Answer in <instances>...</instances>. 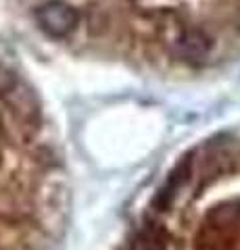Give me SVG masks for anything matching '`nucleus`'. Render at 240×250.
Masks as SVG:
<instances>
[{"label":"nucleus","instance_id":"nucleus-2","mask_svg":"<svg viewBox=\"0 0 240 250\" xmlns=\"http://www.w3.org/2000/svg\"><path fill=\"white\" fill-rule=\"evenodd\" d=\"M36 21L52 38H65L77 25V13L63 0H50L36 11Z\"/></svg>","mask_w":240,"mask_h":250},{"label":"nucleus","instance_id":"nucleus-1","mask_svg":"<svg viewBox=\"0 0 240 250\" xmlns=\"http://www.w3.org/2000/svg\"><path fill=\"white\" fill-rule=\"evenodd\" d=\"M0 100L11 108V113L17 117V121L23 125L38 127L40 123V100L21 75L6 67H0Z\"/></svg>","mask_w":240,"mask_h":250},{"label":"nucleus","instance_id":"nucleus-3","mask_svg":"<svg viewBox=\"0 0 240 250\" xmlns=\"http://www.w3.org/2000/svg\"><path fill=\"white\" fill-rule=\"evenodd\" d=\"M175 54L186 62H200L211 52V38L200 27H184L174 42Z\"/></svg>","mask_w":240,"mask_h":250},{"label":"nucleus","instance_id":"nucleus-4","mask_svg":"<svg viewBox=\"0 0 240 250\" xmlns=\"http://www.w3.org/2000/svg\"><path fill=\"white\" fill-rule=\"evenodd\" d=\"M128 250H165V242L154 228H144L131 238Z\"/></svg>","mask_w":240,"mask_h":250}]
</instances>
